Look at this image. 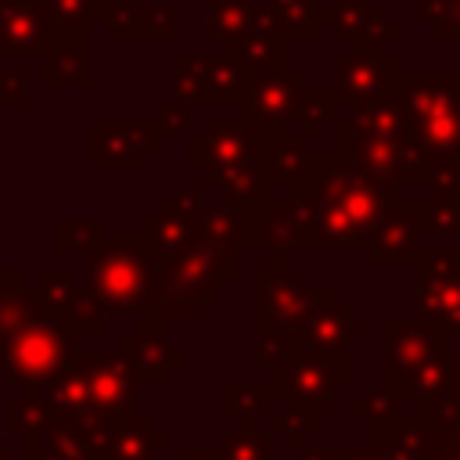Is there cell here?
I'll return each instance as SVG.
<instances>
[{
	"label": "cell",
	"instance_id": "obj_1",
	"mask_svg": "<svg viewBox=\"0 0 460 460\" xmlns=\"http://www.w3.org/2000/svg\"><path fill=\"white\" fill-rule=\"evenodd\" d=\"M420 298H424L428 309L438 305V313H431L438 323L460 331V273H449V277L435 273V277H428L424 288H420Z\"/></svg>",
	"mask_w": 460,
	"mask_h": 460
}]
</instances>
